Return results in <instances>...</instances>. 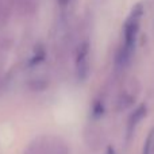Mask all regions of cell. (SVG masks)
Listing matches in <instances>:
<instances>
[{
	"mask_svg": "<svg viewBox=\"0 0 154 154\" xmlns=\"http://www.w3.org/2000/svg\"><path fill=\"white\" fill-rule=\"evenodd\" d=\"M143 12V5L137 4L125 22V26H123V45L116 54V68H119V69L127 68L131 61Z\"/></svg>",
	"mask_w": 154,
	"mask_h": 154,
	"instance_id": "6da1fadb",
	"label": "cell"
},
{
	"mask_svg": "<svg viewBox=\"0 0 154 154\" xmlns=\"http://www.w3.org/2000/svg\"><path fill=\"white\" fill-rule=\"evenodd\" d=\"M24 154H69L65 142L58 138H38L27 147Z\"/></svg>",
	"mask_w": 154,
	"mask_h": 154,
	"instance_id": "7a4b0ae2",
	"label": "cell"
},
{
	"mask_svg": "<svg viewBox=\"0 0 154 154\" xmlns=\"http://www.w3.org/2000/svg\"><path fill=\"white\" fill-rule=\"evenodd\" d=\"M76 69L80 79H85L89 72V45L88 42L81 43L77 50Z\"/></svg>",
	"mask_w": 154,
	"mask_h": 154,
	"instance_id": "3957f363",
	"label": "cell"
},
{
	"mask_svg": "<svg viewBox=\"0 0 154 154\" xmlns=\"http://www.w3.org/2000/svg\"><path fill=\"white\" fill-rule=\"evenodd\" d=\"M138 84L135 85H131L130 88H126L119 96H118V100H116V109L119 111H123V109L128 108L131 107L134 103H135V99H137V93H138V89H135L134 87H137Z\"/></svg>",
	"mask_w": 154,
	"mask_h": 154,
	"instance_id": "277c9868",
	"label": "cell"
},
{
	"mask_svg": "<svg viewBox=\"0 0 154 154\" xmlns=\"http://www.w3.org/2000/svg\"><path fill=\"white\" fill-rule=\"evenodd\" d=\"M146 114H147L146 104H141V106L137 107V108L134 109L133 114L128 116V120H127V134H128V137L133 134V131L135 130L137 126L143 120V118L146 116Z\"/></svg>",
	"mask_w": 154,
	"mask_h": 154,
	"instance_id": "5b68a950",
	"label": "cell"
},
{
	"mask_svg": "<svg viewBox=\"0 0 154 154\" xmlns=\"http://www.w3.org/2000/svg\"><path fill=\"white\" fill-rule=\"evenodd\" d=\"M153 145H154V128L150 130V133L147 134L146 139H145L142 154H153Z\"/></svg>",
	"mask_w": 154,
	"mask_h": 154,
	"instance_id": "8992f818",
	"label": "cell"
},
{
	"mask_svg": "<svg viewBox=\"0 0 154 154\" xmlns=\"http://www.w3.org/2000/svg\"><path fill=\"white\" fill-rule=\"evenodd\" d=\"M153 154H154V145H153Z\"/></svg>",
	"mask_w": 154,
	"mask_h": 154,
	"instance_id": "52a82bcc",
	"label": "cell"
}]
</instances>
